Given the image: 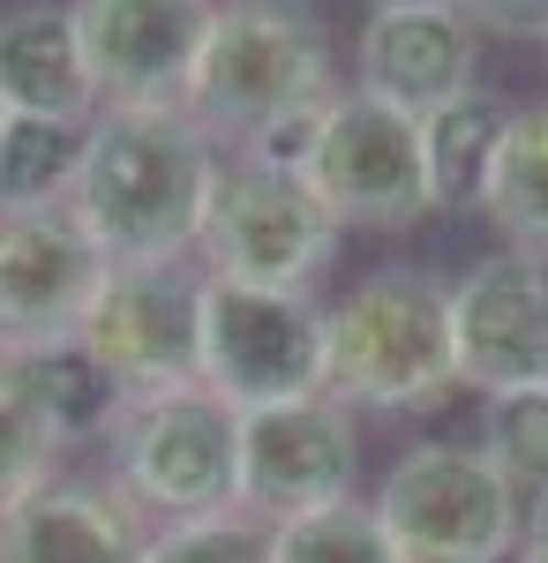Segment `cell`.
<instances>
[{
	"mask_svg": "<svg viewBox=\"0 0 548 563\" xmlns=\"http://www.w3.org/2000/svg\"><path fill=\"white\" fill-rule=\"evenodd\" d=\"M218 135L188 106H98L76 151L68 211L106 263H188L218 188Z\"/></svg>",
	"mask_w": 548,
	"mask_h": 563,
	"instance_id": "6da1fadb",
	"label": "cell"
},
{
	"mask_svg": "<svg viewBox=\"0 0 548 563\" xmlns=\"http://www.w3.org/2000/svg\"><path fill=\"white\" fill-rule=\"evenodd\" d=\"M324 390L353 413H436L459 398L451 286L436 271H369L324 308Z\"/></svg>",
	"mask_w": 548,
	"mask_h": 563,
	"instance_id": "7a4b0ae2",
	"label": "cell"
},
{
	"mask_svg": "<svg viewBox=\"0 0 548 563\" xmlns=\"http://www.w3.org/2000/svg\"><path fill=\"white\" fill-rule=\"evenodd\" d=\"M331 90V31L316 23L308 0H211V31L180 106L226 151H241L271 121L316 113Z\"/></svg>",
	"mask_w": 548,
	"mask_h": 563,
	"instance_id": "3957f363",
	"label": "cell"
},
{
	"mask_svg": "<svg viewBox=\"0 0 548 563\" xmlns=\"http://www.w3.org/2000/svg\"><path fill=\"white\" fill-rule=\"evenodd\" d=\"M113 481L151 519H211L233 511L241 488V406H226L211 384L135 390L106 421Z\"/></svg>",
	"mask_w": 548,
	"mask_h": 563,
	"instance_id": "277c9868",
	"label": "cell"
},
{
	"mask_svg": "<svg viewBox=\"0 0 548 563\" xmlns=\"http://www.w3.org/2000/svg\"><path fill=\"white\" fill-rule=\"evenodd\" d=\"M376 519L398 563H496L526 533L518 488L481 443H406L376 481Z\"/></svg>",
	"mask_w": 548,
	"mask_h": 563,
	"instance_id": "5b68a950",
	"label": "cell"
},
{
	"mask_svg": "<svg viewBox=\"0 0 548 563\" xmlns=\"http://www.w3.org/2000/svg\"><path fill=\"white\" fill-rule=\"evenodd\" d=\"M338 233H346V225L324 211V196L308 188V174L263 166L249 151H226L196 256H204V278L308 294V286L324 278V263H331Z\"/></svg>",
	"mask_w": 548,
	"mask_h": 563,
	"instance_id": "8992f818",
	"label": "cell"
},
{
	"mask_svg": "<svg viewBox=\"0 0 548 563\" xmlns=\"http://www.w3.org/2000/svg\"><path fill=\"white\" fill-rule=\"evenodd\" d=\"M308 188L324 196V211L338 225H414L436 211L428 188V143H421V113L391 106L376 90H331L316 113V143H308Z\"/></svg>",
	"mask_w": 548,
	"mask_h": 563,
	"instance_id": "52a82bcc",
	"label": "cell"
},
{
	"mask_svg": "<svg viewBox=\"0 0 548 563\" xmlns=\"http://www.w3.org/2000/svg\"><path fill=\"white\" fill-rule=\"evenodd\" d=\"M196 384H211L226 406H278L324 390V301L286 286H233L204 278L196 308Z\"/></svg>",
	"mask_w": 548,
	"mask_h": 563,
	"instance_id": "ba28073f",
	"label": "cell"
},
{
	"mask_svg": "<svg viewBox=\"0 0 548 563\" xmlns=\"http://www.w3.org/2000/svg\"><path fill=\"white\" fill-rule=\"evenodd\" d=\"M106 271V249L68 203H0V346L39 353L76 339Z\"/></svg>",
	"mask_w": 548,
	"mask_h": 563,
	"instance_id": "9c48e42d",
	"label": "cell"
},
{
	"mask_svg": "<svg viewBox=\"0 0 548 563\" xmlns=\"http://www.w3.org/2000/svg\"><path fill=\"white\" fill-rule=\"evenodd\" d=\"M204 308V278L180 263H113L98 301H90L76 346L135 398V390H173L196 384V323Z\"/></svg>",
	"mask_w": 548,
	"mask_h": 563,
	"instance_id": "30bf717a",
	"label": "cell"
},
{
	"mask_svg": "<svg viewBox=\"0 0 548 563\" xmlns=\"http://www.w3.org/2000/svg\"><path fill=\"white\" fill-rule=\"evenodd\" d=\"M353 466H361L353 406H338L331 390L249 406L241 413V488H233V511L278 526L294 511L338 504V496H353Z\"/></svg>",
	"mask_w": 548,
	"mask_h": 563,
	"instance_id": "8fae6325",
	"label": "cell"
},
{
	"mask_svg": "<svg viewBox=\"0 0 548 563\" xmlns=\"http://www.w3.org/2000/svg\"><path fill=\"white\" fill-rule=\"evenodd\" d=\"M451 346L459 384L481 398L548 384V263L526 249L473 263L451 286Z\"/></svg>",
	"mask_w": 548,
	"mask_h": 563,
	"instance_id": "7c38bea8",
	"label": "cell"
},
{
	"mask_svg": "<svg viewBox=\"0 0 548 563\" xmlns=\"http://www.w3.org/2000/svg\"><path fill=\"white\" fill-rule=\"evenodd\" d=\"M98 106H180L211 0H68Z\"/></svg>",
	"mask_w": 548,
	"mask_h": 563,
	"instance_id": "4fadbf2b",
	"label": "cell"
},
{
	"mask_svg": "<svg viewBox=\"0 0 548 563\" xmlns=\"http://www.w3.org/2000/svg\"><path fill=\"white\" fill-rule=\"evenodd\" d=\"M151 511L121 481L45 474L0 504V563H143Z\"/></svg>",
	"mask_w": 548,
	"mask_h": 563,
	"instance_id": "5bb4252c",
	"label": "cell"
},
{
	"mask_svg": "<svg viewBox=\"0 0 548 563\" xmlns=\"http://www.w3.org/2000/svg\"><path fill=\"white\" fill-rule=\"evenodd\" d=\"M481 31L465 8H369L353 45V90H376L406 113H436L473 90Z\"/></svg>",
	"mask_w": 548,
	"mask_h": 563,
	"instance_id": "9a60e30c",
	"label": "cell"
},
{
	"mask_svg": "<svg viewBox=\"0 0 548 563\" xmlns=\"http://www.w3.org/2000/svg\"><path fill=\"white\" fill-rule=\"evenodd\" d=\"M0 106H8V121L90 129L98 84H90L68 0H15V8H0Z\"/></svg>",
	"mask_w": 548,
	"mask_h": 563,
	"instance_id": "2e32d148",
	"label": "cell"
},
{
	"mask_svg": "<svg viewBox=\"0 0 548 563\" xmlns=\"http://www.w3.org/2000/svg\"><path fill=\"white\" fill-rule=\"evenodd\" d=\"M481 211L511 249L548 263V106H511L496 158L481 174Z\"/></svg>",
	"mask_w": 548,
	"mask_h": 563,
	"instance_id": "e0dca14e",
	"label": "cell"
},
{
	"mask_svg": "<svg viewBox=\"0 0 548 563\" xmlns=\"http://www.w3.org/2000/svg\"><path fill=\"white\" fill-rule=\"evenodd\" d=\"M504 121H511V106L489 98L481 84L465 90V98H451V106L421 113L428 188H436V203H481V174H489V158H496Z\"/></svg>",
	"mask_w": 548,
	"mask_h": 563,
	"instance_id": "ac0fdd59",
	"label": "cell"
},
{
	"mask_svg": "<svg viewBox=\"0 0 548 563\" xmlns=\"http://www.w3.org/2000/svg\"><path fill=\"white\" fill-rule=\"evenodd\" d=\"M61 443H68V429L53 421V406L39 398L31 361L0 346V504L23 496V488H39L53 474V459H61Z\"/></svg>",
	"mask_w": 548,
	"mask_h": 563,
	"instance_id": "d6986e66",
	"label": "cell"
},
{
	"mask_svg": "<svg viewBox=\"0 0 548 563\" xmlns=\"http://www.w3.org/2000/svg\"><path fill=\"white\" fill-rule=\"evenodd\" d=\"M271 563H398L391 533H383L376 504H316V511H294V519L271 526Z\"/></svg>",
	"mask_w": 548,
	"mask_h": 563,
	"instance_id": "ffe728a7",
	"label": "cell"
},
{
	"mask_svg": "<svg viewBox=\"0 0 548 563\" xmlns=\"http://www.w3.org/2000/svg\"><path fill=\"white\" fill-rule=\"evenodd\" d=\"M31 361V384H39V398L53 406V421L68 429V443L76 435H90V429H106L113 413H121V398L128 390L90 361L76 339H61V346H39V353H23Z\"/></svg>",
	"mask_w": 548,
	"mask_h": 563,
	"instance_id": "44dd1931",
	"label": "cell"
},
{
	"mask_svg": "<svg viewBox=\"0 0 548 563\" xmlns=\"http://www.w3.org/2000/svg\"><path fill=\"white\" fill-rule=\"evenodd\" d=\"M84 129H53V121H8L0 135V203H68Z\"/></svg>",
	"mask_w": 548,
	"mask_h": 563,
	"instance_id": "7402d4cb",
	"label": "cell"
},
{
	"mask_svg": "<svg viewBox=\"0 0 548 563\" xmlns=\"http://www.w3.org/2000/svg\"><path fill=\"white\" fill-rule=\"evenodd\" d=\"M481 451L504 466V481L518 488V496H526V504H534V496H548V384L489 398Z\"/></svg>",
	"mask_w": 548,
	"mask_h": 563,
	"instance_id": "603a6c76",
	"label": "cell"
},
{
	"mask_svg": "<svg viewBox=\"0 0 548 563\" xmlns=\"http://www.w3.org/2000/svg\"><path fill=\"white\" fill-rule=\"evenodd\" d=\"M143 563H271V526L249 511H211V519H166L151 533Z\"/></svg>",
	"mask_w": 548,
	"mask_h": 563,
	"instance_id": "cb8c5ba5",
	"label": "cell"
},
{
	"mask_svg": "<svg viewBox=\"0 0 548 563\" xmlns=\"http://www.w3.org/2000/svg\"><path fill=\"white\" fill-rule=\"evenodd\" d=\"M473 31H496V38H541L548 45V0H459Z\"/></svg>",
	"mask_w": 548,
	"mask_h": 563,
	"instance_id": "d4e9b609",
	"label": "cell"
},
{
	"mask_svg": "<svg viewBox=\"0 0 548 563\" xmlns=\"http://www.w3.org/2000/svg\"><path fill=\"white\" fill-rule=\"evenodd\" d=\"M518 563H548V496L526 504V533H518Z\"/></svg>",
	"mask_w": 548,
	"mask_h": 563,
	"instance_id": "484cf974",
	"label": "cell"
},
{
	"mask_svg": "<svg viewBox=\"0 0 548 563\" xmlns=\"http://www.w3.org/2000/svg\"><path fill=\"white\" fill-rule=\"evenodd\" d=\"M369 8H459V0H369Z\"/></svg>",
	"mask_w": 548,
	"mask_h": 563,
	"instance_id": "4316f807",
	"label": "cell"
},
{
	"mask_svg": "<svg viewBox=\"0 0 548 563\" xmlns=\"http://www.w3.org/2000/svg\"><path fill=\"white\" fill-rule=\"evenodd\" d=\"M0 135H8V106H0Z\"/></svg>",
	"mask_w": 548,
	"mask_h": 563,
	"instance_id": "83f0119b",
	"label": "cell"
},
{
	"mask_svg": "<svg viewBox=\"0 0 548 563\" xmlns=\"http://www.w3.org/2000/svg\"><path fill=\"white\" fill-rule=\"evenodd\" d=\"M496 563H518V549H511V556H496Z\"/></svg>",
	"mask_w": 548,
	"mask_h": 563,
	"instance_id": "f1b7e54d",
	"label": "cell"
}]
</instances>
